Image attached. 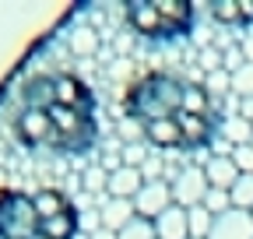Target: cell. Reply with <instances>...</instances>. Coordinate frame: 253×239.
<instances>
[{"mask_svg":"<svg viewBox=\"0 0 253 239\" xmlns=\"http://www.w3.org/2000/svg\"><path fill=\"white\" fill-rule=\"evenodd\" d=\"M14 137L32 152L81 155L95 144V99L78 74H39L21 88V106L11 120Z\"/></svg>","mask_w":253,"mask_h":239,"instance_id":"obj_1","label":"cell"},{"mask_svg":"<svg viewBox=\"0 0 253 239\" xmlns=\"http://www.w3.org/2000/svg\"><path fill=\"white\" fill-rule=\"evenodd\" d=\"M81 232V211L56 190H0V239H74Z\"/></svg>","mask_w":253,"mask_h":239,"instance_id":"obj_2","label":"cell"},{"mask_svg":"<svg viewBox=\"0 0 253 239\" xmlns=\"http://www.w3.org/2000/svg\"><path fill=\"white\" fill-rule=\"evenodd\" d=\"M186 92L190 78H183L179 71H148L126 84L123 109L141 127L155 120H176L179 113H186Z\"/></svg>","mask_w":253,"mask_h":239,"instance_id":"obj_3","label":"cell"},{"mask_svg":"<svg viewBox=\"0 0 253 239\" xmlns=\"http://www.w3.org/2000/svg\"><path fill=\"white\" fill-rule=\"evenodd\" d=\"M194 11L197 4H190V0H130V4H123L130 32L155 42L186 36L194 28Z\"/></svg>","mask_w":253,"mask_h":239,"instance_id":"obj_4","label":"cell"},{"mask_svg":"<svg viewBox=\"0 0 253 239\" xmlns=\"http://www.w3.org/2000/svg\"><path fill=\"white\" fill-rule=\"evenodd\" d=\"M169 190H172V204H179V207H197V204H204V197H208V176H204V165H183V169H176V176L169 179Z\"/></svg>","mask_w":253,"mask_h":239,"instance_id":"obj_5","label":"cell"},{"mask_svg":"<svg viewBox=\"0 0 253 239\" xmlns=\"http://www.w3.org/2000/svg\"><path fill=\"white\" fill-rule=\"evenodd\" d=\"M172 207V190H169V179H148V183L137 190L134 197V211L148 222H155L162 211Z\"/></svg>","mask_w":253,"mask_h":239,"instance_id":"obj_6","label":"cell"},{"mask_svg":"<svg viewBox=\"0 0 253 239\" xmlns=\"http://www.w3.org/2000/svg\"><path fill=\"white\" fill-rule=\"evenodd\" d=\"M144 144L148 148H162V152H176V148H190L186 134L176 120H155V123H144Z\"/></svg>","mask_w":253,"mask_h":239,"instance_id":"obj_7","label":"cell"},{"mask_svg":"<svg viewBox=\"0 0 253 239\" xmlns=\"http://www.w3.org/2000/svg\"><path fill=\"white\" fill-rule=\"evenodd\" d=\"M208 239H253V215L250 211H239V207L218 215Z\"/></svg>","mask_w":253,"mask_h":239,"instance_id":"obj_8","label":"cell"},{"mask_svg":"<svg viewBox=\"0 0 253 239\" xmlns=\"http://www.w3.org/2000/svg\"><path fill=\"white\" fill-rule=\"evenodd\" d=\"M148 183L144 172L134 165H120L116 172H109V183H106V197H120V200H134L137 190Z\"/></svg>","mask_w":253,"mask_h":239,"instance_id":"obj_9","label":"cell"},{"mask_svg":"<svg viewBox=\"0 0 253 239\" xmlns=\"http://www.w3.org/2000/svg\"><path fill=\"white\" fill-rule=\"evenodd\" d=\"M155 239H190V211L172 204L155 218Z\"/></svg>","mask_w":253,"mask_h":239,"instance_id":"obj_10","label":"cell"},{"mask_svg":"<svg viewBox=\"0 0 253 239\" xmlns=\"http://www.w3.org/2000/svg\"><path fill=\"white\" fill-rule=\"evenodd\" d=\"M204 176H208V187L214 190H232L236 179H239V169L232 162V155H211L204 162Z\"/></svg>","mask_w":253,"mask_h":239,"instance_id":"obj_11","label":"cell"},{"mask_svg":"<svg viewBox=\"0 0 253 239\" xmlns=\"http://www.w3.org/2000/svg\"><path fill=\"white\" fill-rule=\"evenodd\" d=\"M137 211H134V200H120V197H99V218H102V229L109 232H120L126 222H130Z\"/></svg>","mask_w":253,"mask_h":239,"instance_id":"obj_12","label":"cell"},{"mask_svg":"<svg viewBox=\"0 0 253 239\" xmlns=\"http://www.w3.org/2000/svg\"><path fill=\"white\" fill-rule=\"evenodd\" d=\"M218 141H225L229 148L250 144V141H253V123H250V120H243L239 113L221 116V123H218Z\"/></svg>","mask_w":253,"mask_h":239,"instance_id":"obj_13","label":"cell"},{"mask_svg":"<svg viewBox=\"0 0 253 239\" xmlns=\"http://www.w3.org/2000/svg\"><path fill=\"white\" fill-rule=\"evenodd\" d=\"M99 32H95L91 25H78L74 32H71V49L78 53V56H95L99 53Z\"/></svg>","mask_w":253,"mask_h":239,"instance_id":"obj_14","label":"cell"},{"mask_svg":"<svg viewBox=\"0 0 253 239\" xmlns=\"http://www.w3.org/2000/svg\"><path fill=\"white\" fill-rule=\"evenodd\" d=\"M211 11V21L225 25V28H236L243 25V14H239V0H218V4H208Z\"/></svg>","mask_w":253,"mask_h":239,"instance_id":"obj_15","label":"cell"},{"mask_svg":"<svg viewBox=\"0 0 253 239\" xmlns=\"http://www.w3.org/2000/svg\"><path fill=\"white\" fill-rule=\"evenodd\" d=\"M232 197V207H239V211H253V172H239L236 187L229 190Z\"/></svg>","mask_w":253,"mask_h":239,"instance_id":"obj_16","label":"cell"},{"mask_svg":"<svg viewBox=\"0 0 253 239\" xmlns=\"http://www.w3.org/2000/svg\"><path fill=\"white\" fill-rule=\"evenodd\" d=\"M211 225H214V215L208 211L204 204L190 207V239H208L211 236Z\"/></svg>","mask_w":253,"mask_h":239,"instance_id":"obj_17","label":"cell"},{"mask_svg":"<svg viewBox=\"0 0 253 239\" xmlns=\"http://www.w3.org/2000/svg\"><path fill=\"white\" fill-rule=\"evenodd\" d=\"M116 239H155V222H148V218L134 215L130 222H126V225L116 232Z\"/></svg>","mask_w":253,"mask_h":239,"instance_id":"obj_18","label":"cell"},{"mask_svg":"<svg viewBox=\"0 0 253 239\" xmlns=\"http://www.w3.org/2000/svg\"><path fill=\"white\" fill-rule=\"evenodd\" d=\"M232 78V95L243 102V99H253V64H243L236 74H229Z\"/></svg>","mask_w":253,"mask_h":239,"instance_id":"obj_19","label":"cell"},{"mask_svg":"<svg viewBox=\"0 0 253 239\" xmlns=\"http://www.w3.org/2000/svg\"><path fill=\"white\" fill-rule=\"evenodd\" d=\"M120 159H123V165H134V169H141L151 155H148V144L141 141V144H120Z\"/></svg>","mask_w":253,"mask_h":239,"instance_id":"obj_20","label":"cell"},{"mask_svg":"<svg viewBox=\"0 0 253 239\" xmlns=\"http://www.w3.org/2000/svg\"><path fill=\"white\" fill-rule=\"evenodd\" d=\"M204 207L218 218V215H225V211H232V197H229V190H208V197H204Z\"/></svg>","mask_w":253,"mask_h":239,"instance_id":"obj_21","label":"cell"},{"mask_svg":"<svg viewBox=\"0 0 253 239\" xmlns=\"http://www.w3.org/2000/svg\"><path fill=\"white\" fill-rule=\"evenodd\" d=\"M141 141H144V127L137 123V120L123 116L120 120V144H141Z\"/></svg>","mask_w":253,"mask_h":239,"instance_id":"obj_22","label":"cell"},{"mask_svg":"<svg viewBox=\"0 0 253 239\" xmlns=\"http://www.w3.org/2000/svg\"><path fill=\"white\" fill-rule=\"evenodd\" d=\"M106 183H109V172H106L102 165H95V169L84 172V190H88V194H102V197H106Z\"/></svg>","mask_w":253,"mask_h":239,"instance_id":"obj_23","label":"cell"},{"mask_svg":"<svg viewBox=\"0 0 253 239\" xmlns=\"http://www.w3.org/2000/svg\"><path fill=\"white\" fill-rule=\"evenodd\" d=\"M232 162H236V169H239V172H253V141H250V144L232 148Z\"/></svg>","mask_w":253,"mask_h":239,"instance_id":"obj_24","label":"cell"},{"mask_svg":"<svg viewBox=\"0 0 253 239\" xmlns=\"http://www.w3.org/2000/svg\"><path fill=\"white\" fill-rule=\"evenodd\" d=\"M239 49H243V56H246V64H253V32H246V36L239 39Z\"/></svg>","mask_w":253,"mask_h":239,"instance_id":"obj_25","label":"cell"},{"mask_svg":"<svg viewBox=\"0 0 253 239\" xmlns=\"http://www.w3.org/2000/svg\"><path fill=\"white\" fill-rule=\"evenodd\" d=\"M239 116L253 123V99H243V102H239Z\"/></svg>","mask_w":253,"mask_h":239,"instance_id":"obj_26","label":"cell"},{"mask_svg":"<svg viewBox=\"0 0 253 239\" xmlns=\"http://www.w3.org/2000/svg\"><path fill=\"white\" fill-rule=\"evenodd\" d=\"M250 215H253V211H250Z\"/></svg>","mask_w":253,"mask_h":239,"instance_id":"obj_27","label":"cell"}]
</instances>
